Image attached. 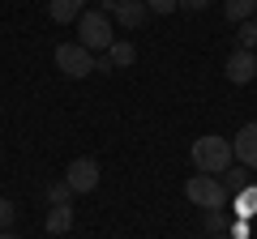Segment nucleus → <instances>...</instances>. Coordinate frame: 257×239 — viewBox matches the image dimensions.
I'll return each mask as SVG.
<instances>
[{
    "mask_svg": "<svg viewBox=\"0 0 257 239\" xmlns=\"http://www.w3.org/2000/svg\"><path fill=\"white\" fill-rule=\"evenodd\" d=\"M111 18L120 22V26H142V22L150 18V9H146V0H116V9H111Z\"/></svg>",
    "mask_w": 257,
    "mask_h": 239,
    "instance_id": "nucleus-8",
    "label": "nucleus"
},
{
    "mask_svg": "<svg viewBox=\"0 0 257 239\" xmlns=\"http://www.w3.org/2000/svg\"><path fill=\"white\" fill-rule=\"evenodd\" d=\"M43 226H47V235H69L73 230V205H52Z\"/></svg>",
    "mask_w": 257,
    "mask_h": 239,
    "instance_id": "nucleus-10",
    "label": "nucleus"
},
{
    "mask_svg": "<svg viewBox=\"0 0 257 239\" xmlns=\"http://www.w3.org/2000/svg\"><path fill=\"white\" fill-rule=\"evenodd\" d=\"M82 13H86V0H47V18L60 22V26L64 22H77Z\"/></svg>",
    "mask_w": 257,
    "mask_h": 239,
    "instance_id": "nucleus-9",
    "label": "nucleus"
},
{
    "mask_svg": "<svg viewBox=\"0 0 257 239\" xmlns=\"http://www.w3.org/2000/svg\"><path fill=\"white\" fill-rule=\"evenodd\" d=\"M146 9L163 18V13H176V0H146Z\"/></svg>",
    "mask_w": 257,
    "mask_h": 239,
    "instance_id": "nucleus-19",
    "label": "nucleus"
},
{
    "mask_svg": "<svg viewBox=\"0 0 257 239\" xmlns=\"http://www.w3.org/2000/svg\"><path fill=\"white\" fill-rule=\"evenodd\" d=\"M77 43L90 47L94 56L107 52V47L116 43V26H111V13H103V9H86L82 18H77Z\"/></svg>",
    "mask_w": 257,
    "mask_h": 239,
    "instance_id": "nucleus-2",
    "label": "nucleus"
},
{
    "mask_svg": "<svg viewBox=\"0 0 257 239\" xmlns=\"http://www.w3.org/2000/svg\"><path fill=\"white\" fill-rule=\"evenodd\" d=\"M210 0H176V9H189V13H202Z\"/></svg>",
    "mask_w": 257,
    "mask_h": 239,
    "instance_id": "nucleus-21",
    "label": "nucleus"
},
{
    "mask_svg": "<svg viewBox=\"0 0 257 239\" xmlns=\"http://www.w3.org/2000/svg\"><path fill=\"white\" fill-rule=\"evenodd\" d=\"M231 201H236V218H257V180L240 192H231Z\"/></svg>",
    "mask_w": 257,
    "mask_h": 239,
    "instance_id": "nucleus-12",
    "label": "nucleus"
},
{
    "mask_svg": "<svg viewBox=\"0 0 257 239\" xmlns=\"http://www.w3.org/2000/svg\"><path fill=\"white\" fill-rule=\"evenodd\" d=\"M210 239H231V235H210Z\"/></svg>",
    "mask_w": 257,
    "mask_h": 239,
    "instance_id": "nucleus-24",
    "label": "nucleus"
},
{
    "mask_svg": "<svg viewBox=\"0 0 257 239\" xmlns=\"http://www.w3.org/2000/svg\"><path fill=\"white\" fill-rule=\"evenodd\" d=\"M107 60H111V68H128L138 60V47L128 43V38H116V43L107 47Z\"/></svg>",
    "mask_w": 257,
    "mask_h": 239,
    "instance_id": "nucleus-13",
    "label": "nucleus"
},
{
    "mask_svg": "<svg viewBox=\"0 0 257 239\" xmlns=\"http://www.w3.org/2000/svg\"><path fill=\"white\" fill-rule=\"evenodd\" d=\"M13 218H18V205L0 201V230H13Z\"/></svg>",
    "mask_w": 257,
    "mask_h": 239,
    "instance_id": "nucleus-18",
    "label": "nucleus"
},
{
    "mask_svg": "<svg viewBox=\"0 0 257 239\" xmlns=\"http://www.w3.org/2000/svg\"><path fill=\"white\" fill-rule=\"evenodd\" d=\"M56 68H60L64 77H90L94 73V52L90 47H82V43H60L56 47Z\"/></svg>",
    "mask_w": 257,
    "mask_h": 239,
    "instance_id": "nucleus-4",
    "label": "nucleus"
},
{
    "mask_svg": "<svg viewBox=\"0 0 257 239\" xmlns=\"http://www.w3.org/2000/svg\"><path fill=\"white\" fill-rule=\"evenodd\" d=\"M223 73H227V82L231 86H248L257 77V52H248V47H236V52L227 56V68H223Z\"/></svg>",
    "mask_w": 257,
    "mask_h": 239,
    "instance_id": "nucleus-6",
    "label": "nucleus"
},
{
    "mask_svg": "<svg viewBox=\"0 0 257 239\" xmlns=\"http://www.w3.org/2000/svg\"><path fill=\"white\" fill-rule=\"evenodd\" d=\"M0 239H22V235H13V230H0Z\"/></svg>",
    "mask_w": 257,
    "mask_h": 239,
    "instance_id": "nucleus-23",
    "label": "nucleus"
},
{
    "mask_svg": "<svg viewBox=\"0 0 257 239\" xmlns=\"http://www.w3.org/2000/svg\"><path fill=\"white\" fill-rule=\"evenodd\" d=\"M231 154H236V162H244V166L257 171V120H248L244 128L231 137Z\"/></svg>",
    "mask_w": 257,
    "mask_h": 239,
    "instance_id": "nucleus-7",
    "label": "nucleus"
},
{
    "mask_svg": "<svg viewBox=\"0 0 257 239\" xmlns=\"http://www.w3.org/2000/svg\"><path fill=\"white\" fill-rule=\"evenodd\" d=\"M94 9H103V13H111V9H116V0H94Z\"/></svg>",
    "mask_w": 257,
    "mask_h": 239,
    "instance_id": "nucleus-22",
    "label": "nucleus"
},
{
    "mask_svg": "<svg viewBox=\"0 0 257 239\" xmlns=\"http://www.w3.org/2000/svg\"><path fill=\"white\" fill-rule=\"evenodd\" d=\"M231 141L227 137H219V132H206V137H197L193 141V166L202 175H223L231 166Z\"/></svg>",
    "mask_w": 257,
    "mask_h": 239,
    "instance_id": "nucleus-1",
    "label": "nucleus"
},
{
    "mask_svg": "<svg viewBox=\"0 0 257 239\" xmlns=\"http://www.w3.org/2000/svg\"><path fill=\"white\" fill-rule=\"evenodd\" d=\"M231 230V218L223 210H206V235H227Z\"/></svg>",
    "mask_w": 257,
    "mask_h": 239,
    "instance_id": "nucleus-15",
    "label": "nucleus"
},
{
    "mask_svg": "<svg viewBox=\"0 0 257 239\" xmlns=\"http://www.w3.org/2000/svg\"><path fill=\"white\" fill-rule=\"evenodd\" d=\"M231 239H248V218H236L231 222V230H227Z\"/></svg>",
    "mask_w": 257,
    "mask_h": 239,
    "instance_id": "nucleus-20",
    "label": "nucleus"
},
{
    "mask_svg": "<svg viewBox=\"0 0 257 239\" xmlns=\"http://www.w3.org/2000/svg\"><path fill=\"white\" fill-rule=\"evenodd\" d=\"M64 184L73 188L77 196L94 192V188H99V162H94V158H73V162L64 166Z\"/></svg>",
    "mask_w": 257,
    "mask_h": 239,
    "instance_id": "nucleus-5",
    "label": "nucleus"
},
{
    "mask_svg": "<svg viewBox=\"0 0 257 239\" xmlns=\"http://www.w3.org/2000/svg\"><path fill=\"white\" fill-rule=\"evenodd\" d=\"M236 38H240V47L257 52V22H253V18H248V22H236Z\"/></svg>",
    "mask_w": 257,
    "mask_h": 239,
    "instance_id": "nucleus-16",
    "label": "nucleus"
},
{
    "mask_svg": "<svg viewBox=\"0 0 257 239\" xmlns=\"http://www.w3.org/2000/svg\"><path fill=\"white\" fill-rule=\"evenodd\" d=\"M223 13L227 22H248L257 13V0H223Z\"/></svg>",
    "mask_w": 257,
    "mask_h": 239,
    "instance_id": "nucleus-14",
    "label": "nucleus"
},
{
    "mask_svg": "<svg viewBox=\"0 0 257 239\" xmlns=\"http://www.w3.org/2000/svg\"><path fill=\"white\" fill-rule=\"evenodd\" d=\"M184 196H189L193 205H202V210H223L227 205V188H223L219 175H193L189 184H184Z\"/></svg>",
    "mask_w": 257,
    "mask_h": 239,
    "instance_id": "nucleus-3",
    "label": "nucleus"
},
{
    "mask_svg": "<svg viewBox=\"0 0 257 239\" xmlns=\"http://www.w3.org/2000/svg\"><path fill=\"white\" fill-rule=\"evenodd\" d=\"M73 188H69V184H64V180H56V184L52 188H47V201H52V205H69V201H73Z\"/></svg>",
    "mask_w": 257,
    "mask_h": 239,
    "instance_id": "nucleus-17",
    "label": "nucleus"
},
{
    "mask_svg": "<svg viewBox=\"0 0 257 239\" xmlns=\"http://www.w3.org/2000/svg\"><path fill=\"white\" fill-rule=\"evenodd\" d=\"M253 166H244V162H240V166H227V171H223L219 175V180H223V188H227V192H240V188H248V184H253Z\"/></svg>",
    "mask_w": 257,
    "mask_h": 239,
    "instance_id": "nucleus-11",
    "label": "nucleus"
}]
</instances>
